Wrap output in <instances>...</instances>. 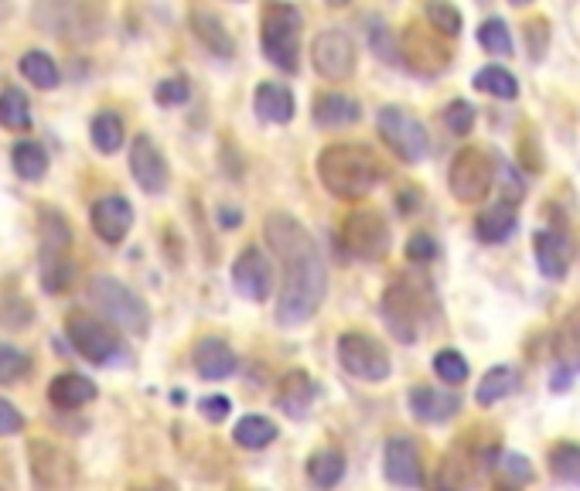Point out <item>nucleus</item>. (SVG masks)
Listing matches in <instances>:
<instances>
[{
	"instance_id": "ea45409f",
	"label": "nucleus",
	"mask_w": 580,
	"mask_h": 491,
	"mask_svg": "<svg viewBox=\"0 0 580 491\" xmlns=\"http://www.w3.org/2000/svg\"><path fill=\"white\" fill-rule=\"evenodd\" d=\"M496 478H499V491H522V484L532 481V468L526 458L506 454L502 464H496Z\"/></svg>"
},
{
	"instance_id": "37998d69",
	"label": "nucleus",
	"mask_w": 580,
	"mask_h": 491,
	"mask_svg": "<svg viewBox=\"0 0 580 491\" xmlns=\"http://www.w3.org/2000/svg\"><path fill=\"white\" fill-rule=\"evenodd\" d=\"M189 96H192V85H189V79H161L157 85H154V100L161 103V106H182V103H189Z\"/></svg>"
},
{
	"instance_id": "79ce46f5",
	"label": "nucleus",
	"mask_w": 580,
	"mask_h": 491,
	"mask_svg": "<svg viewBox=\"0 0 580 491\" xmlns=\"http://www.w3.org/2000/svg\"><path fill=\"white\" fill-rule=\"evenodd\" d=\"M424 14H427L430 28H434L437 34L455 38V34L461 31V14H458V8H451V4H427Z\"/></svg>"
},
{
	"instance_id": "f257e3e1",
	"label": "nucleus",
	"mask_w": 580,
	"mask_h": 491,
	"mask_svg": "<svg viewBox=\"0 0 580 491\" xmlns=\"http://www.w3.org/2000/svg\"><path fill=\"white\" fill-rule=\"evenodd\" d=\"M263 236L281 259V290H277V321L297 328L318 315L328 294V266L311 239V233L287 212H274L263 222Z\"/></svg>"
},
{
	"instance_id": "39448f33",
	"label": "nucleus",
	"mask_w": 580,
	"mask_h": 491,
	"mask_svg": "<svg viewBox=\"0 0 580 491\" xmlns=\"http://www.w3.org/2000/svg\"><path fill=\"white\" fill-rule=\"evenodd\" d=\"M301 11L294 4H266L260 21V44L266 62H274L281 72L301 69Z\"/></svg>"
},
{
	"instance_id": "3c124183",
	"label": "nucleus",
	"mask_w": 580,
	"mask_h": 491,
	"mask_svg": "<svg viewBox=\"0 0 580 491\" xmlns=\"http://www.w3.org/2000/svg\"><path fill=\"white\" fill-rule=\"evenodd\" d=\"M0 491H4V488H0Z\"/></svg>"
},
{
	"instance_id": "f03ea898",
	"label": "nucleus",
	"mask_w": 580,
	"mask_h": 491,
	"mask_svg": "<svg viewBox=\"0 0 580 491\" xmlns=\"http://www.w3.org/2000/svg\"><path fill=\"white\" fill-rule=\"evenodd\" d=\"M383 177V161L366 144H328L318 154V182L342 202L366 198Z\"/></svg>"
},
{
	"instance_id": "bb28decb",
	"label": "nucleus",
	"mask_w": 580,
	"mask_h": 491,
	"mask_svg": "<svg viewBox=\"0 0 580 491\" xmlns=\"http://www.w3.org/2000/svg\"><path fill=\"white\" fill-rule=\"evenodd\" d=\"M307 478H311V484L322 488V491L338 488L342 478H345V454H342L338 448H322V451H315V454L307 458Z\"/></svg>"
},
{
	"instance_id": "a19ab883",
	"label": "nucleus",
	"mask_w": 580,
	"mask_h": 491,
	"mask_svg": "<svg viewBox=\"0 0 580 491\" xmlns=\"http://www.w3.org/2000/svg\"><path fill=\"white\" fill-rule=\"evenodd\" d=\"M475 120H478V113L468 100H451L448 110H444V126H448L455 137H468L475 130Z\"/></svg>"
},
{
	"instance_id": "b1692460",
	"label": "nucleus",
	"mask_w": 580,
	"mask_h": 491,
	"mask_svg": "<svg viewBox=\"0 0 580 491\" xmlns=\"http://www.w3.org/2000/svg\"><path fill=\"white\" fill-rule=\"evenodd\" d=\"M96 396H100L96 382L82 372H62L49 382V403L55 410H79L85 403H93Z\"/></svg>"
},
{
	"instance_id": "f3484780",
	"label": "nucleus",
	"mask_w": 580,
	"mask_h": 491,
	"mask_svg": "<svg viewBox=\"0 0 580 491\" xmlns=\"http://www.w3.org/2000/svg\"><path fill=\"white\" fill-rule=\"evenodd\" d=\"M383 471L393 484H404V488H420L424 484V461L417 443L404 433H396L386 440V451H383Z\"/></svg>"
},
{
	"instance_id": "72a5a7b5",
	"label": "nucleus",
	"mask_w": 580,
	"mask_h": 491,
	"mask_svg": "<svg viewBox=\"0 0 580 491\" xmlns=\"http://www.w3.org/2000/svg\"><path fill=\"white\" fill-rule=\"evenodd\" d=\"M475 89H478V93H485V96H496V100H516L519 96L516 75L509 69L496 65V62L492 65H481L475 72Z\"/></svg>"
},
{
	"instance_id": "6ab92c4d",
	"label": "nucleus",
	"mask_w": 580,
	"mask_h": 491,
	"mask_svg": "<svg viewBox=\"0 0 580 491\" xmlns=\"http://www.w3.org/2000/svg\"><path fill=\"white\" fill-rule=\"evenodd\" d=\"M532 249H537V266L547 280H563L570 274L573 263V243L563 229H543L532 239Z\"/></svg>"
},
{
	"instance_id": "7c9ffc66",
	"label": "nucleus",
	"mask_w": 580,
	"mask_h": 491,
	"mask_svg": "<svg viewBox=\"0 0 580 491\" xmlns=\"http://www.w3.org/2000/svg\"><path fill=\"white\" fill-rule=\"evenodd\" d=\"M0 126L11 130V133H28L31 130V103L28 93L18 85H8L0 93Z\"/></svg>"
},
{
	"instance_id": "aec40b11",
	"label": "nucleus",
	"mask_w": 580,
	"mask_h": 491,
	"mask_svg": "<svg viewBox=\"0 0 580 491\" xmlns=\"http://www.w3.org/2000/svg\"><path fill=\"white\" fill-rule=\"evenodd\" d=\"M192 362H195V372L202 379H230L240 366L236 359V351L230 341H222V338H202L195 348H192Z\"/></svg>"
},
{
	"instance_id": "e433bc0d",
	"label": "nucleus",
	"mask_w": 580,
	"mask_h": 491,
	"mask_svg": "<svg viewBox=\"0 0 580 491\" xmlns=\"http://www.w3.org/2000/svg\"><path fill=\"white\" fill-rule=\"evenodd\" d=\"M31 376V355L18 345H0V386H18Z\"/></svg>"
},
{
	"instance_id": "f704fd0d",
	"label": "nucleus",
	"mask_w": 580,
	"mask_h": 491,
	"mask_svg": "<svg viewBox=\"0 0 580 491\" xmlns=\"http://www.w3.org/2000/svg\"><path fill=\"white\" fill-rule=\"evenodd\" d=\"M21 75L31 85H38V89H55L62 82L59 62L49 52H41V49H31V52L21 55Z\"/></svg>"
},
{
	"instance_id": "c9c22d12",
	"label": "nucleus",
	"mask_w": 580,
	"mask_h": 491,
	"mask_svg": "<svg viewBox=\"0 0 580 491\" xmlns=\"http://www.w3.org/2000/svg\"><path fill=\"white\" fill-rule=\"evenodd\" d=\"M550 471L563 481L580 488V443L560 440L550 448Z\"/></svg>"
},
{
	"instance_id": "de8ad7c7",
	"label": "nucleus",
	"mask_w": 580,
	"mask_h": 491,
	"mask_svg": "<svg viewBox=\"0 0 580 491\" xmlns=\"http://www.w3.org/2000/svg\"><path fill=\"white\" fill-rule=\"evenodd\" d=\"M24 430V413L11 403V399L0 396V437H11Z\"/></svg>"
},
{
	"instance_id": "7ed1b4c3",
	"label": "nucleus",
	"mask_w": 580,
	"mask_h": 491,
	"mask_svg": "<svg viewBox=\"0 0 580 491\" xmlns=\"http://www.w3.org/2000/svg\"><path fill=\"white\" fill-rule=\"evenodd\" d=\"M85 294L89 300H93L100 307V315L106 321H113L116 328L130 331V335H147L151 328V310L147 304L141 300L138 290H130L123 280L110 277V274H96V277H89L85 284Z\"/></svg>"
},
{
	"instance_id": "6e6552de",
	"label": "nucleus",
	"mask_w": 580,
	"mask_h": 491,
	"mask_svg": "<svg viewBox=\"0 0 580 491\" xmlns=\"http://www.w3.org/2000/svg\"><path fill=\"white\" fill-rule=\"evenodd\" d=\"M376 126H379L383 144L404 164H420L427 157V151H430L427 126L404 106H383Z\"/></svg>"
},
{
	"instance_id": "ddd939ff",
	"label": "nucleus",
	"mask_w": 580,
	"mask_h": 491,
	"mask_svg": "<svg viewBox=\"0 0 580 491\" xmlns=\"http://www.w3.org/2000/svg\"><path fill=\"white\" fill-rule=\"evenodd\" d=\"M399 55H404V62L414 75H424V79H434L451 65V52L440 44L437 31L427 34L420 28H410L399 38Z\"/></svg>"
},
{
	"instance_id": "20e7f679",
	"label": "nucleus",
	"mask_w": 580,
	"mask_h": 491,
	"mask_svg": "<svg viewBox=\"0 0 580 491\" xmlns=\"http://www.w3.org/2000/svg\"><path fill=\"white\" fill-rule=\"evenodd\" d=\"M430 290L427 284H410V280H396L386 294H383V321L389 328V335L399 345H414L420 338V328L430 315Z\"/></svg>"
},
{
	"instance_id": "c85d7f7f",
	"label": "nucleus",
	"mask_w": 580,
	"mask_h": 491,
	"mask_svg": "<svg viewBox=\"0 0 580 491\" xmlns=\"http://www.w3.org/2000/svg\"><path fill=\"white\" fill-rule=\"evenodd\" d=\"M519 389V372L512 366H496V369H488L475 389V399H478V407H496L502 403L506 396H512Z\"/></svg>"
},
{
	"instance_id": "5701e85b",
	"label": "nucleus",
	"mask_w": 580,
	"mask_h": 491,
	"mask_svg": "<svg viewBox=\"0 0 580 491\" xmlns=\"http://www.w3.org/2000/svg\"><path fill=\"white\" fill-rule=\"evenodd\" d=\"M253 110L266 123H291L297 113V100L284 82H260L253 93Z\"/></svg>"
},
{
	"instance_id": "58836bf2",
	"label": "nucleus",
	"mask_w": 580,
	"mask_h": 491,
	"mask_svg": "<svg viewBox=\"0 0 580 491\" xmlns=\"http://www.w3.org/2000/svg\"><path fill=\"white\" fill-rule=\"evenodd\" d=\"M478 44L488 55H512V34L502 18H488L478 28Z\"/></svg>"
},
{
	"instance_id": "cd10ccee",
	"label": "nucleus",
	"mask_w": 580,
	"mask_h": 491,
	"mask_svg": "<svg viewBox=\"0 0 580 491\" xmlns=\"http://www.w3.org/2000/svg\"><path fill=\"white\" fill-rule=\"evenodd\" d=\"M75 280V263L69 259V249H41V287L49 294L69 290Z\"/></svg>"
},
{
	"instance_id": "2f4dec72",
	"label": "nucleus",
	"mask_w": 580,
	"mask_h": 491,
	"mask_svg": "<svg viewBox=\"0 0 580 491\" xmlns=\"http://www.w3.org/2000/svg\"><path fill=\"white\" fill-rule=\"evenodd\" d=\"M11 164H14V174L24 177V182H41L44 174H49V154L38 141H18L11 147Z\"/></svg>"
},
{
	"instance_id": "9b49d317",
	"label": "nucleus",
	"mask_w": 580,
	"mask_h": 491,
	"mask_svg": "<svg viewBox=\"0 0 580 491\" xmlns=\"http://www.w3.org/2000/svg\"><path fill=\"white\" fill-rule=\"evenodd\" d=\"M28 464H31V481L38 491H69L79 474L75 458L65 448H59L55 440H31Z\"/></svg>"
},
{
	"instance_id": "dca6fc26",
	"label": "nucleus",
	"mask_w": 580,
	"mask_h": 491,
	"mask_svg": "<svg viewBox=\"0 0 580 491\" xmlns=\"http://www.w3.org/2000/svg\"><path fill=\"white\" fill-rule=\"evenodd\" d=\"M89 226L103 243L120 246L133 229V205L123 195H103L89 208Z\"/></svg>"
},
{
	"instance_id": "49530a36",
	"label": "nucleus",
	"mask_w": 580,
	"mask_h": 491,
	"mask_svg": "<svg viewBox=\"0 0 580 491\" xmlns=\"http://www.w3.org/2000/svg\"><path fill=\"white\" fill-rule=\"evenodd\" d=\"M199 410L208 423H222L233 410V399L230 396H205V399H199Z\"/></svg>"
},
{
	"instance_id": "a18cd8bd",
	"label": "nucleus",
	"mask_w": 580,
	"mask_h": 491,
	"mask_svg": "<svg viewBox=\"0 0 580 491\" xmlns=\"http://www.w3.org/2000/svg\"><path fill=\"white\" fill-rule=\"evenodd\" d=\"M437 239L430 236V233H414L410 239H407V256L414 259V263H434L437 259Z\"/></svg>"
},
{
	"instance_id": "09e8293b",
	"label": "nucleus",
	"mask_w": 580,
	"mask_h": 491,
	"mask_svg": "<svg viewBox=\"0 0 580 491\" xmlns=\"http://www.w3.org/2000/svg\"><path fill=\"white\" fill-rule=\"evenodd\" d=\"M218 226L222 229H240L243 226V215L236 208H218Z\"/></svg>"
},
{
	"instance_id": "393cba45",
	"label": "nucleus",
	"mask_w": 580,
	"mask_h": 491,
	"mask_svg": "<svg viewBox=\"0 0 580 491\" xmlns=\"http://www.w3.org/2000/svg\"><path fill=\"white\" fill-rule=\"evenodd\" d=\"M311 116H315V123L325 126V130H338V126L359 123L363 120V106H359V100H352L345 93H335V89H328V93L315 96Z\"/></svg>"
},
{
	"instance_id": "423d86ee",
	"label": "nucleus",
	"mask_w": 580,
	"mask_h": 491,
	"mask_svg": "<svg viewBox=\"0 0 580 491\" xmlns=\"http://www.w3.org/2000/svg\"><path fill=\"white\" fill-rule=\"evenodd\" d=\"M65 335L75 355H82L93 366H113L116 359H123V341L116 328H110L96 315H89V310H72L65 318Z\"/></svg>"
},
{
	"instance_id": "f8f14e48",
	"label": "nucleus",
	"mask_w": 580,
	"mask_h": 491,
	"mask_svg": "<svg viewBox=\"0 0 580 491\" xmlns=\"http://www.w3.org/2000/svg\"><path fill=\"white\" fill-rule=\"evenodd\" d=\"M311 65L328 82H348L355 75V41L342 28L322 31L311 41Z\"/></svg>"
},
{
	"instance_id": "4be33fe9",
	"label": "nucleus",
	"mask_w": 580,
	"mask_h": 491,
	"mask_svg": "<svg viewBox=\"0 0 580 491\" xmlns=\"http://www.w3.org/2000/svg\"><path fill=\"white\" fill-rule=\"evenodd\" d=\"M189 24H192V34L205 44V49H208L215 59H233V55H236V41H233L226 21H222L215 11L195 8V11L189 14Z\"/></svg>"
},
{
	"instance_id": "473e14b6",
	"label": "nucleus",
	"mask_w": 580,
	"mask_h": 491,
	"mask_svg": "<svg viewBox=\"0 0 580 491\" xmlns=\"http://www.w3.org/2000/svg\"><path fill=\"white\" fill-rule=\"evenodd\" d=\"M233 440L240 443L243 451H263L277 440V423L266 417H243L233 430Z\"/></svg>"
},
{
	"instance_id": "c756f323",
	"label": "nucleus",
	"mask_w": 580,
	"mask_h": 491,
	"mask_svg": "<svg viewBox=\"0 0 580 491\" xmlns=\"http://www.w3.org/2000/svg\"><path fill=\"white\" fill-rule=\"evenodd\" d=\"M89 137H93V147L100 154H116L126 141V126L120 120V113L113 110H100L93 116V123H89Z\"/></svg>"
},
{
	"instance_id": "412c9836",
	"label": "nucleus",
	"mask_w": 580,
	"mask_h": 491,
	"mask_svg": "<svg viewBox=\"0 0 580 491\" xmlns=\"http://www.w3.org/2000/svg\"><path fill=\"white\" fill-rule=\"evenodd\" d=\"M318 399V382L311 379L304 369H291L281 382H277V407L291 417V420H304L311 413V403Z\"/></svg>"
},
{
	"instance_id": "8fccbe9b",
	"label": "nucleus",
	"mask_w": 580,
	"mask_h": 491,
	"mask_svg": "<svg viewBox=\"0 0 580 491\" xmlns=\"http://www.w3.org/2000/svg\"><path fill=\"white\" fill-rule=\"evenodd\" d=\"M133 491H177L171 481H151V484H138Z\"/></svg>"
},
{
	"instance_id": "a878e982",
	"label": "nucleus",
	"mask_w": 580,
	"mask_h": 491,
	"mask_svg": "<svg viewBox=\"0 0 580 491\" xmlns=\"http://www.w3.org/2000/svg\"><path fill=\"white\" fill-rule=\"evenodd\" d=\"M519 226V218H516V202L502 198L496 205H488L478 218H475V236L488 246H499L506 243Z\"/></svg>"
},
{
	"instance_id": "2eb2a0df",
	"label": "nucleus",
	"mask_w": 580,
	"mask_h": 491,
	"mask_svg": "<svg viewBox=\"0 0 580 491\" xmlns=\"http://www.w3.org/2000/svg\"><path fill=\"white\" fill-rule=\"evenodd\" d=\"M130 174L147 195H161L167 188V157L151 133H138L130 141Z\"/></svg>"
},
{
	"instance_id": "4468645a",
	"label": "nucleus",
	"mask_w": 580,
	"mask_h": 491,
	"mask_svg": "<svg viewBox=\"0 0 580 491\" xmlns=\"http://www.w3.org/2000/svg\"><path fill=\"white\" fill-rule=\"evenodd\" d=\"M233 287L246 300H256V304L271 300V294H274V266H271V259H266V253L260 246H246L236 256V263H233Z\"/></svg>"
},
{
	"instance_id": "4c0bfd02",
	"label": "nucleus",
	"mask_w": 580,
	"mask_h": 491,
	"mask_svg": "<svg viewBox=\"0 0 580 491\" xmlns=\"http://www.w3.org/2000/svg\"><path fill=\"white\" fill-rule=\"evenodd\" d=\"M434 372L440 382H448V386H461L468 379V359L458 351V348H440L434 351Z\"/></svg>"
},
{
	"instance_id": "c03bdc74",
	"label": "nucleus",
	"mask_w": 580,
	"mask_h": 491,
	"mask_svg": "<svg viewBox=\"0 0 580 491\" xmlns=\"http://www.w3.org/2000/svg\"><path fill=\"white\" fill-rule=\"evenodd\" d=\"M526 41H529V59L540 62L543 52H547V44H550V24L543 18H532L526 24Z\"/></svg>"
},
{
	"instance_id": "0eeeda50",
	"label": "nucleus",
	"mask_w": 580,
	"mask_h": 491,
	"mask_svg": "<svg viewBox=\"0 0 580 491\" xmlns=\"http://www.w3.org/2000/svg\"><path fill=\"white\" fill-rule=\"evenodd\" d=\"M496 157L488 154L485 147H465L455 154L451 161V171H448V188L458 202L465 205H475L481 198H488V192H492L496 185Z\"/></svg>"
},
{
	"instance_id": "a211bd4d",
	"label": "nucleus",
	"mask_w": 580,
	"mask_h": 491,
	"mask_svg": "<svg viewBox=\"0 0 580 491\" xmlns=\"http://www.w3.org/2000/svg\"><path fill=\"white\" fill-rule=\"evenodd\" d=\"M410 413L420 423H448L461 413V396L451 389H440V386H417L407 396Z\"/></svg>"
},
{
	"instance_id": "9d476101",
	"label": "nucleus",
	"mask_w": 580,
	"mask_h": 491,
	"mask_svg": "<svg viewBox=\"0 0 580 491\" xmlns=\"http://www.w3.org/2000/svg\"><path fill=\"white\" fill-rule=\"evenodd\" d=\"M338 362L348 376L363 379V382H383L389 376V355L386 348L366 335V331H345L338 335Z\"/></svg>"
},
{
	"instance_id": "1a4fd4ad",
	"label": "nucleus",
	"mask_w": 580,
	"mask_h": 491,
	"mask_svg": "<svg viewBox=\"0 0 580 491\" xmlns=\"http://www.w3.org/2000/svg\"><path fill=\"white\" fill-rule=\"evenodd\" d=\"M342 246L348 256L363 263H379L389 253V226L376 208H355L348 212L342 226Z\"/></svg>"
}]
</instances>
